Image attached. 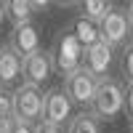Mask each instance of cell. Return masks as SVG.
Returning a JSON list of instances; mask_svg holds the SVG:
<instances>
[{
	"label": "cell",
	"mask_w": 133,
	"mask_h": 133,
	"mask_svg": "<svg viewBox=\"0 0 133 133\" xmlns=\"http://www.w3.org/2000/svg\"><path fill=\"white\" fill-rule=\"evenodd\" d=\"M123 75L128 83H133V45L130 43L123 48Z\"/></svg>",
	"instance_id": "cell-16"
},
{
	"label": "cell",
	"mask_w": 133,
	"mask_h": 133,
	"mask_svg": "<svg viewBox=\"0 0 133 133\" xmlns=\"http://www.w3.org/2000/svg\"><path fill=\"white\" fill-rule=\"evenodd\" d=\"M3 11H5V19L11 21V24L19 27V24H29V21H32L35 5H32L29 0H5Z\"/></svg>",
	"instance_id": "cell-11"
},
{
	"label": "cell",
	"mask_w": 133,
	"mask_h": 133,
	"mask_svg": "<svg viewBox=\"0 0 133 133\" xmlns=\"http://www.w3.org/2000/svg\"><path fill=\"white\" fill-rule=\"evenodd\" d=\"M14 117V93H8L0 88V123Z\"/></svg>",
	"instance_id": "cell-15"
},
{
	"label": "cell",
	"mask_w": 133,
	"mask_h": 133,
	"mask_svg": "<svg viewBox=\"0 0 133 133\" xmlns=\"http://www.w3.org/2000/svg\"><path fill=\"white\" fill-rule=\"evenodd\" d=\"M35 133H61V130H59V125H51V123H45V120H40V123L35 125Z\"/></svg>",
	"instance_id": "cell-19"
},
{
	"label": "cell",
	"mask_w": 133,
	"mask_h": 133,
	"mask_svg": "<svg viewBox=\"0 0 133 133\" xmlns=\"http://www.w3.org/2000/svg\"><path fill=\"white\" fill-rule=\"evenodd\" d=\"M43 96L45 93H40V88L21 83L14 91V120L24 125H37L43 120Z\"/></svg>",
	"instance_id": "cell-2"
},
{
	"label": "cell",
	"mask_w": 133,
	"mask_h": 133,
	"mask_svg": "<svg viewBox=\"0 0 133 133\" xmlns=\"http://www.w3.org/2000/svg\"><path fill=\"white\" fill-rule=\"evenodd\" d=\"M88 112L96 120H115L120 112H125V85L120 80H112V77L98 80L96 96Z\"/></svg>",
	"instance_id": "cell-1"
},
{
	"label": "cell",
	"mask_w": 133,
	"mask_h": 133,
	"mask_svg": "<svg viewBox=\"0 0 133 133\" xmlns=\"http://www.w3.org/2000/svg\"><path fill=\"white\" fill-rule=\"evenodd\" d=\"M66 133H101V128L91 112H80L66 123Z\"/></svg>",
	"instance_id": "cell-14"
},
{
	"label": "cell",
	"mask_w": 133,
	"mask_h": 133,
	"mask_svg": "<svg viewBox=\"0 0 133 133\" xmlns=\"http://www.w3.org/2000/svg\"><path fill=\"white\" fill-rule=\"evenodd\" d=\"M128 37H130V45H133V16H130V35Z\"/></svg>",
	"instance_id": "cell-22"
},
{
	"label": "cell",
	"mask_w": 133,
	"mask_h": 133,
	"mask_svg": "<svg viewBox=\"0 0 133 133\" xmlns=\"http://www.w3.org/2000/svg\"><path fill=\"white\" fill-rule=\"evenodd\" d=\"M96 88H98V80L85 69V66H77V69H72L69 75H64V88L61 91L72 101V107H88L91 109Z\"/></svg>",
	"instance_id": "cell-3"
},
{
	"label": "cell",
	"mask_w": 133,
	"mask_h": 133,
	"mask_svg": "<svg viewBox=\"0 0 133 133\" xmlns=\"http://www.w3.org/2000/svg\"><path fill=\"white\" fill-rule=\"evenodd\" d=\"M130 133H133V120H130Z\"/></svg>",
	"instance_id": "cell-24"
},
{
	"label": "cell",
	"mask_w": 133,
	"mask_h": 133,
	"mask_svg": "<svg viewBox=\"0 0 133 133\" xmlns=\"http://www.w3.org/2000/svg\"><path fill=\"white\" fill-rule=\"evenodd\" d=\"M21 61L24 59L11 45H0V88H3V91L21 77Z\"/></svg>",
	"instance_id": "cell-10"
},
{
	"label": "cell",
	"mask_w": 133,
	"mask_h": 133,
	"mask_svg": "<svg viewBox=\"0 0 133 133\" xmlns=\"http://www.w3.org/2000/svg\"><path fill=\"white\" fill-rule=\"evenodd\" d=\"M72 35L77 37V43H80L83 48H88V45H93V43H98V27L80 16V19H75V24H72Z\"/></svg>",
	"instance_id": "cell-13"
},
{
	"label": "cell",
	"mask_w": 133,
	"mask_h": 133,
	"mask_svg": "<svg viewBox=\"0 0 133 133\" xmlns=\"http://www.w3.org/2000/svg\"><path fill=\"white\" fill-rule=\"evenodd\" d=\"M83 66L96 80H104L109 66H112V48L104 45L101 40L93 43V45H88V48H83Z\"/></svg>",
	"instance_id": "cell-8"
},
{
	"label": "cell",
	"mask_w": 133,
	"mask_h": 133,
	"mask_svg": "<svg viewBox=\"0 0 133 133\" xmlns=\"http://www.w3.org/2000/svg\"><path fill=\"white\" fill-rule=\"evenodd\" d=\"M109 11H115V5L107 3V0H85V3H83V19L98 27V24L107 19Z\"/></svg>",
	"instance_id": "cell-12"
},
{
	"label": "cell",
	"mask_w": 133,
	"mask_h": 133,
	"mask_svg": "<svg viewBox=\"0 0 133 133\" xmlns=\"http://www.w3.org/2000/svg\"><path fill=\"white\" fill-rule=\"evenodd\" d=\"M8 45L14 48L21 59H27L32 56L35 51H40V35H37V27L32 24H19L11 29V40H8Z\"/></svg>",
	"instance_id": "cell-9"
},
{
	"label": "cell",
	"mask_w": 133,
	"mask_h": 133,
	"mask_svg": "<svg viewBox=\"0 0 133 133\" xmlns=\"http://www.w3.org/2000/svg\"><path fill=\"white\" fill-rule=\"evenodd\" d=\"M128 16H133V3H130V5H128Z\"/></svg>",
	"instance_id": "cell-23"
},
{
	"label": "cell",
	"mask_w": 133,
	"mask_h": 133,
	"mask_svg": "<svg viewBox=\"0 0 133 133\" xmlns=\"http://www.w3.org/2000/svg\"><path fill=\"white\" fill-rule=\"evenodd\" d=\"M130 35V16L125 11H109L107 19L98 24V40L109 48H117V45H125V40Z\"/></svg>",
	"instance_id": "cell-5"
},
{
	"label": "cell",
	"mask_w": 133,
	"mask_h": 133,
	"mask_svg": "<svg viewBox=\"0 0 133 133\" xmlns=\"http://www.w3.org/2000/svg\"><path fill=\"white\" fill-rule=\"evenodd\" d=\"M43 120L51 125H64L72 120V101L61 88H51L43 96Z\"/></svg>",
	"instance_id": "cell-7"
},
{
	"label": "cell",
	"mask_w": 133,
	"mask_h": 133,
	"mask_svg": "<svg viewBox=\"0 0 133 133\" xmlns=\"http://www.w3.org/2000/svg\"><path fill=\"white\" fill-rule=\"evenodd\" d=\"M11 133H35V125H24V123L11 117Z\"/></svg>",
	"instance_id": "cell-17"
},
{
	"label": "cell",
	"mask_w": 133,
	"mask_h": 133,
	"mask_svg": "<svg viewBox=\"0 0 133 133\" xmlns=\"http://www.w3.org/2000/svg\"><path fill=\"white\" fill-rule=\"evenodd\" d=\"M51 59H53V66L61 69L64 75H69L72 69L83 66V45L77 43V37L72 32H61L53 43V51H51Z\"/></svg>",
	"instance_id": "cell-4"
},
{
	"label": "cell",
	"mask_w": 133,
	"mask_h": 133,
	"mask_svg": "<svg viewBox=\"0 0 133 133\" xmlns=\"http://www.w3.org/2000/svg\"><path fill=\"white\" fill-rule=\"evenodd\" d=\"M3 21H5V11H3V3H0V27H3Z\"/></svg>",
	"instance_id": "cell-21"
},
{
	"label": "cell",
	"mask_w": 133,
	"mask_h": 133,
	"mask_svg": "<svg viewBox=\"0 0 133 133\" xmlns=\"http://www.w3.org/2000/svg\"><path fill=\"white\" fill-rule=\"evenodd\" d=\"M125 112L133 120V83H128V88H125Z\"/></svg>",
	"instance_id": "cell-18"
},
{
	"label": "cell",
	"mask_w": 133,
	"mask_h": 133,
	"mask_svg": "<svg viewBox=\"0 0 133 133\" xmlns=\"http://www.w3.org/2000/svg\"><path fill=\"white\" fill-rule=\"evenodd\" d=\"M53 75V59H51V51H35L32 56H27L21 61V80L27 85H35L40 88L43 83Z\"/></svg>",
	"instance_id": "cell-6"
},
{
	"label": "cell",
	"mask_w": 133,
	"mask_h": 133,
	"mask_svg": "<svg viewBox=\"0 0 133 133\" xmlns=\"http://www.w3.org/2000/svg\"><path fill=\"white\" fill-rule=\"evenodd\" d=\"M0 133H11V120H5V123H0Z\"/></svg>",
	"instance_id": "cell-20"
}]
</instances>
